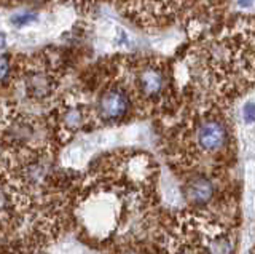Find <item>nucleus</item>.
I'll return each instance as SVG.
<instances>
[{
	"label": "nucleus",
	"instance_id": "obj_1",
	"mask_svg": "<svg viewBox=\"0 0 255 254\" xmlns=\"http://www.w3.org/2000/svg\"><path fill=\"white\" fill-rule=\"evenodd\" d=\"M117 78L129 94L132 106L143 112H156L169 106L172 82L169 67L158 58H134L123 62Z\"/></svg>",
	"mask_w": 255,
	"mask_h": 254
},
{
	"label": "nucleus",
	"instance_id": "obj_2",
	"mask_svg": "<svg viewBox=\"0 0 255 254\" xmlns=\"http://www.w3.org/2000/svg\"><path fill=\"white\" fill-rule=\"evenodd\" d=\"M193 123L190 126L195 146L204 154H215L222 150L230 141L227 122L217 110H196Z\"/></svg>",
	"mask_w": 255,
	"mask_h": 254
},
{
	"label": "nucleus",
	"instance_id": "obj_3",
	"mask_svg": "<svg viewBox=\"0 0 255 254\" xmlns=\"http://www.w3.org/2000/svg\"><path fill=\"white\" fill-rule=\"evenodd\" d=\"M132 106L129 94H128L123 83L118 80H112L102 86L98 98L91 107V114L101 123H118L129 114Z\"/></svg>",
	"mask_w": 255,
	"mask_h": 254
},
{
	"label": "nucleus",
	"instance_id": "obj_4",
	"mask_svg": "<svg viewBox=\"0 0 255 254\" xmlns=\"http://www.w3.org/2000/svg\"><path fill=\"white\" fill-rule=\"evenodd\" d=\"M24 83V93L29 99L43 101L53 96L58 83V67L53 61L46 59H27L21 69Z\"/></svg>",
	"mask_w": 255,
	"mask_h": 254
},
{
	"label": "nucleus",
	"instance_id": "obj_5",
	"mask_svg": "<svg viewBox=\"0 0 255 254\" xmlns=\"http://www.w3.org/2000/svg\"><path fill=\"white\" fill-rule=\"evenodd\" d=\"M53 120L64 134H74L91 120V106L78 94H67L53 110Z\"/></svg>",
	"mask_w": 255,
	"mask_h": 254
},
{
	"label": "nucleus",
	"instance_id": "obj_6",
	"mask_svg": "<svg viewBox=\"0 0 255 254\" xmlns=\"http://www.w3.org/2000/svg\"><path fill=\"white\" fill-rule=\"evenodd\" d=\"M185 195L187 198L195 205H204L212 198L214 195V186L206 176H195L188 181L185 186Z\"/></svg>",
	"mask_w": 255,
	"mask_h": 254
},
{
	"label": "nucleus",
	"instance_id": "obj_7",
	"mask_svg": "<svg viewBox=\"0 0 255 254\" xmlns=\"http://www.w3.org/2000/svg\"><path fill=\"white\" fill-rule=\"evenodd\" d=\"M233 245L227 237H217L209 243V254H231Z\"/></svg>",
	"mask_w": 255,
	"mask_h": 254
},
{
	"label": "nucleus",
	"instance_id": "obj_8",
	"mask_svg": "<svg viewBox=\"0 0 255 254\" xmlns=\"http://www.w3.org/2000/svg\"><path fill=\"white\" fill-rule=\"evenodd\" d=\"M37 16L38 14L35 13V11H21V13H18V14H14V16L11 18V21H13V26H16V27H22V26H26V24H29L30 21H35L37 19Z\"/></svg>",
	"mask_w": 255,
	"mask_h": 254
},
{
	"label": "nucleus",
	"instance_id": "obj_9",
	"mask_svg": "<svg viewBox=\"0 0 255 254\" xmlns=\"http://www.w3.org/2000/svg\"><path fill=\"white\" fill-rule=\"evenodd\" d=\"M10 70H11V64L10 61H8L6 58H2L0 56V83L5 82L8 77H10Z\"/></svg>",
	"mask_w": 255,
	"mask_h": 254
},
{
	"label": "nucleus",
	"instance_id": "obj_10",
	"mask_svg": "<svg viewBox=\"0 0 255 254\" xmlns=\"http://www.w3.org/2000/svg\"><path fill=\"white\" fill-rule=\"evenodd\" d=\"M8 203H10V200H8L6 192H5V190L0 189V211H3V210L6 208V206H8Z\"/></svg>",
	"mask_w": 255,
	"mask_h": 254
}]
</instances>
